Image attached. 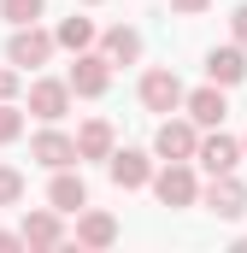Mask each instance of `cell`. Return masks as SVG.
Segmentation results:
<instances>
[{
	"instance_id": "cell-1",
	"label": "cell",
	"mask_w": 247,
	"mask_h": 253,
	"mask_svg": "<svg viewBox=\"0 0 247 253\" xmlns=\"http://www.w3.org/2000/svg\"><path fill=\"white\" fill-rule=\"evenodd\" d=\"M147 189L159 194V206H194L200 200V177H194V159H165L153 177H147Z\"/></svg>"
},
{
	"instance_id": "cell-2",
	"label": "cell",
	"mask_w": 247,
	"mask_h": 253,
	"mask_svg": "<svg viewBox=\"0 0 247 253\" xmlns=\"http://www.w3.org/2000/svg\"><path fill=\"white\" fill-rule=\"evenodd\" d=\"M53 53H59V42L41 24H18L12 42H6V65H18V71H36V65H47Z\"/></svg>"
},
{
	"instance_id": "cell-3",
	"label": "cell",
	"mask_w": 247,
	"mask_h": 253,
	"mask_svg": "<svg viewBox=\"0 0 247 253\" xmlns=\"http://www.w3.org/2000/svg\"><path fill=\"white\" fill-rule=\"evenodd\" d=\"M65 83H71V94H77V100H100V94L112 88V65H106V53L82 47V53H77V65L65 71Z\"/></svg>"
},
{
	"instance_id": "cell-4",
	"label": "cell",
	"mask_w": 247,
	"mask_h": 253,
	"mask_svg": "<svg viewBox=\"0 0 247 253\" xmlns=\"http://www.w3.org/2000/svg\"><path fill=\"white\" fill-rule=\"evenodd\" d=\"M194 165H200L206 177H230V171L242 165V141L224 135V129H206V135L194 141Z\"/></svg>"
},
{
	"instance_id": "cell-5",
	"label": "cell",
	"mask_w": 247,
	"mask_h": 253,
	"mask_svg": "<svg viewBox=\"0 0 247 253\" xmlns=\"http://www.w3.org/2000/svg\"><path fill=\"white\" fill-rule=\"evenodd\" d=\"M71 100H77V94H71L65 77H36V83H30V112H36L41 124H59L65 112H71Z\"/></svg>"
},
{
	"instance_id": "cell-6",
	"label": "cell",
	"mask_w": 247,
	"mask_h": 253,
	"mask_svg": "<svg viewBox=\"0 0 247 253\" xmlns=\"http://www.w3.org/2000/svg\"><path fill=\"white\" fill-rule=\"evenodd\" d=\"M141 106H147V112H159V118H165V112H177V106H183V83H177V71L153 65V71L141 77Z\"/></svg>"
},
{
	"instance_id": "cell-7",
	"label": "cell",
	"mask_w": 247,
	"mask_h": 253,
	"mask_svg": "<svg viewBox=\"0 0 247 253\" xmlns=\"http://www.w3.org/2000/svg\"><path fill=\"white\" fill-rule=\"evenodd\" d=\"M106 177H112L118 189H147L153 159H147L141 147H112V153H106Z\"/></svg>"
},
{
	"instance_id": "cell-8",
	"label": "cell",
	"mask_w": 247,
	"mask_h": 253,
	"mask_svg": "<svg viewBox=\"0 0 247 253\" xmlns=\"http://www.w3.org/2000/svg\"><path fill=\"white\" fill-rule=\"evenodd\" d=\"M183 112H188V124H194V129H218V124H224V112H230V100H224L218 83H206V88H194V94L183 88Z\"/></svg>"
},
{
	"instance_id": "cell-9",
	"label": "cell",
	"mask_w": 247,
	"mask_h": 253,
	"mask_svg": "<svg viewBox=\"0 0 247 253\" xmlns=\"http://www.w3.org/2000/svg\"><path fill=\"white\" fill-rule=\"evenodd\" d=\"M194 141H200V129L188 118H171V112H165V124L153 129V153L159 159H194Z\"/></svg>"
},
{
	"instance_id": "cell-10",
	"label": "cell",
	"mask_w": 247,
	"mask_h": 253,
	"mask_svg": "<svg viewBox=\"0 0 247 253\" xmlns=\"http://www.w3.org/2000/svg\"><path fill=\"white\" fill-rule=\"evenodd\" d=\"M200 200H206L218 218H230V224H236V218L247 212V183L236 177V171H230V177H212V183L200 189Z\"/></svg>"
},
{
	"instance_id": "cell-11",
	"label": "cell",
	"mask_w": 247,
	"mask_h": 253,
	"mask_svg": "<svg viewBox=\"0 0 247 253\" xmlns=\"http://www.w3.org/2000/svg\"><path fill=\"white\" fill-rule=\"evenodd\" d=\"M24 248H59L65 242V212H53V206H36V212H24Z\"/></svg>"
},
{
	"instance_id": "cell-12",
	"label": "cell",
	"mask_w": 247,
	"mask_h": 253,
	"mask_svg": "<svg viewBox=\"0 0 247 253\" xmlns=\"http://www.w3.org/2000/svg\"><path fill=\"white\" fill-rule=\"evenodd\" d=\"M30 159H36V165H47V171H59V165H77V141H71L65 129H53V124H47L36 141H30Z\"/></svg>"
},
{
	"instance_id": "cell-13",
	"label": "cell",
	"mask_w": 247,
	"mask_h": 253,
	"mask_svg": "<svg viewBox=\"0 0 247 253\" xmlns=\"http://www.w3.org/2000/svg\"><path fill=\"white\" fill-rule=\"evenodd\" d=\"M206 83H218V88H236V83H247V53L236 47V42L206 53Z\"/></svg>"
},
{
	"instance_id": "cell-14",
	"label": "cell",
	"mask_w": 247,
	"mask_h": 253,
	"mask_svg": "<svg viewBox=\"0 0 247 253\" xmlns=\"http://www.w3.org/2000/svg\"><path fill=\"white\" fill-rule=\"evenodd\" d=\"M47 206H53V212H82V206H88V183H82L71 165H59L53 183H47Z\"/></svg>"
},
{
	"instance_id": "cell-15",
	"label": "cell",
	"mask_w": 247,
	"mask_h": 253,
	"mask_svg": "<svg viewBox=\"0 0 247 253\" xmlns=\"http://www.w3.org/2000/svg\"><path fill=\"white\" fill-rule=\"evenodd\" d=\"M77 242H82V248H112V242H118V218L100 212V206H82V212H77Z\"/></svg>"
},
{
	"instance_id": "cell-16",
	"label": "cell",
	"mask_w": 247,
	"mask_h": 253,
	"mask_svg": "<svg viewBox=\"0 0 247 253\" xmlns=\"http://www.w3.org/2000/svg\"><path fill=\"white\" fill-rule=\"evenodd\" d=\"M94 42H100L106 65H135V59H141V30H129V24H112V30L94 36Z\"/></svg>"
},
{
	"instance_id": "cell-17",
	"label": "cell",
	"mask_w": 247,
	"mask_h": 253,
	"mask_svg": "<svg viewBox=\"0 0 247 253\" xmlns=\"http://www.w3.org/2000/svg\"><path fill=\"white\" fill-rule=\"evenodd\" d=\"M71 141H77V159H106V153L118 147V135H112V124H106V118H88Z\"/></svg>"
},
{
	"instance_id": "cell-18",
	"label": "cell",
	"mask_w": 247,
	"mask_h": 253,
	"mask_svg": "<svg viewBox=\"0 0 247 253\" xmlns=\"http://www.w3.org/2000/svg\"><path fill=\"white\" fill-rule=\"evenodd\" d=\"M94 36H100V30H94V18H77V12H71V18H59V30H53V42H59L65 53L94 47Z\"/></svg>"
},
{
	"instance_id": "cell-19",
	"label": "cell",
	"mask_w": 247,
	"mask_h": 253,
	"mask_svg": "<svg viewBox=\"0 0 247 253\" xmlns=\"http://www.w3.org/2000/svg\"><path fill=\"white\" fill-rule=\"evenodd\" d=\"M0 18L18 30V24H41L47 18V0H0Z\"/></svg>"
},
{
	"instance_id": "cell-20",
	"label": "cell",
	"mask_w": 247,
	"mask_h": 253,
	"mask_svg": "<svg viewBox=\"0 0 247 253\" xmlns=\"http://www.w3.org/2000/svg\"><path fill=\"white\" fill-rule=\"evenodd\" d=\"M18 200H24V171L0 165V206H18Z\"/></svg>"
},
{
	"instance_id": "cell-21",
	"label": "cell",
	"mask_w": 247,
	"mask_h": 253,
	"mask_svg": "<svg viewBox=\"0 0 247 253\" xmlns=\"http://www.w3.org/2000/svg\"><path fill=\"white\" fill-rule=\"evenodd\" d=\"M18 135H24V112H18V100H0V147L18 141Z\"/></svg>"
},
{
	"instance_id": "cell-22",
	"label": "cell",
	"mask_w": 247,
	"mask_h": 253,
	"mask_svg": "<svg viewBox=\"0 0 247 253\" xmlns=\"http://www.w3.org/2000/svg\"><path fill=\"white\" fill-rule=\"evenodd\" d=\"M230 36H236V47L247 53V0L236 6V12H230Z\"/></svg>"
},
{
	"instance_id": "cell-23",
	"label": "cell",
	"mask_w": 247,
	"mask_h": 253,
	"mask_svg": "<svg viewBox=\"0 0 247 253\" xmlns=\"http://www.w3.org/2000/svg\"><path fill=\"white\" fill-rule=\"evenodd\" d=\"M0 100H18V65H0Z\"/></svg>"
},
{
	"instance_id": "cell-24",
	"label": "cell",
	"mask_w": 247,
	"mask_h": 253,
	"mask_svg": "<svg viewBox=\"0 0 247 253\" xmlns=\"http://www.w3.org/2000/svg\"><path fill=\"white\" fill-rule=\"evenodd\" d=\"M212 0H171V12H183V18H194V12H206Z\"/></svg>"
},
{
	"instance_id": "cell-25",
	"label": "cell",
	"mask_w": 247,
	"mask_h": 253,
	"mask_svg": "<svg viewBox=\"0 0 247 253\" xmlns=\"http://www.w3.org/2000/svg\"><path fill=\"white\" fill-rule=\"evenodd\" d=\"M24 248V236H18V230H0V253H18Z\"/></svg>"
},
{
	"instance_id": "cell-26",
	"label": "cell",
	"mask_w": 247,
	"mask_h": 253,
	"mask_svg": "<svg viewBox=\"0 0 247 253\" xmlns=\"http://www.w3.org/2000/svg\"><path fill=\"white\" fill-rule=\"evenodd\" d=\"M242 159H247V135H242Z\"/></svg>"
},
{
	"instance_id": "cell-27",
	"label": "cell",
	"mask_w": 247,
	"mask_h": 253,
	"mask_svg": "<svg viewBox=\"0 0 247 253\" xmlns=\"http://www.w3.org/2000/svg\"><path fill=\"white\" fill-rule=\"evenodd\" d=\"M82 6H100V0H82Z\"/></svg>"
}]
</instances>
